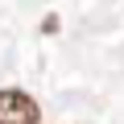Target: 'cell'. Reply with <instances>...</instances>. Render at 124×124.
Returning <instances> with one entry per match:
<instances>
[{"instance_id":"cell-1","label":"cell","mask_w":124,"mask_h":124,"mask_svg":"<svg viewBox=\"0 0 124 124\" xmlns=\"http://www.w3.org/2000/svg\"><path fill=\"white\" fill-rule=\"evenodd\" d=\"M0 124H41V108L21 87H0Z\"/></svg>"}]
</instances>
